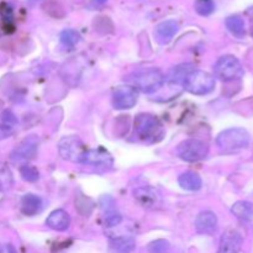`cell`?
<instances>
[{
  "mask_svg": "<svg viewBox=\"0 0 253 253\" xmlns=\"http://www.w3.org/2000/svg\"><path fill=\"white\" fill-rule=\"evenodd\" d=\"M251 136L242 127H232L222 131L216 138V145L222 152L234 153L244 150L250 145Z\"/></svg>",
  "mask_w": 253,
  "mask_h": 253,
  "instance_id": "cell-1",
  "label": "cell"
},
{
  "mask_svg": "<svg viewBox=\"0 0 253 253\" xmlns=\"http://www.w3.org/2000/svg\"><path fill=\"white\" fill-rule=\"evenodd\" d=\"M135 132L145 142H157L165 135L161 121L151 114H138L135 119Z\"/></svg>",
  "mask_w": 253,
  "mask_h": 253,
  "instance_id": "cell-2",
  "label": "cell"
},
{
  "mask_svg": "<svg viewBox=\"0 0 253 253\" xmlns=\"http://www.w3.org/2000/svg\"><path fill=\"white\" fill-rule=\"evenodd\" d=\"M130 81L143 93H155L162 88L165 83V76L157 68H145L135 72Z\"/></svg>",
  "mask_w": 253,
  "mask_h": 253,
  "instance_id": "cell-3",
  "label": "cell"
},
{
  "mask_svg": "<svg viewBox=\"0 0 253 253\" xmlns=\"http://www.w3.org/2000/svg\"><path fill=\"white\" fill-rule=\"evenodd\" d=\"M183 84L189 93L195 94V95H205L214 90L215 79L208 72L194 69L188 74Z\"/></svg>",
  "mask_w": 253,
  "mask_h": 253,
  "instance_id": "cell-4",
  "label": "cell"
},
{
  "mask_svg": "<svg viewBox=\"0 0 253 253\" xmlns=\"http://www.w3.org/2000/svg\"><path fill=\"white\" fill-rule=\"evenodd\" d=\"M88 148L78 136H66L58 142V152L63 160L73 163H83Z\"/></svg>",
  "mask_w": 253,
  "mask_h": 253,
  "instance_id": "cell-5",
  "label": "cell"
},
{
  "mask_svg": "<svg viewBox=\"0 0 253 253\" xmlns=\"http://www.w3.org/2000/svg\"><path fill=\"white\" fill-rule=\"evenodd\" d=\"M214 73L216 78L222 82H231L240 79L244 76V68L239 59L235 56H222L217 59L214 67Z\"/></svg>",
  "mask_w": 253,
  "mask_h": 253,
  "instance_id": "cell-6",
  "label": "cell"
},
{
  "mask_svg": "<svg viewBox=\"0 0 253 253\" xmlns=\"http://www.w3.org/2000/svg\"><path fill=\"white\" fill-rule=\"evenodd\" d=\"M209 153V147L203 141L197 138H189L183 141L177 147V155L185 162H198L204 160Z\"/></svg>",
  "mask_w": 253,
  "mask_h": 253,
  "instance_id": "cell-7",
  "label": "cell"
},
{
  "mask_svg": "<svg viewBox=\"0 0 253 253\" xmlns=\"http://www.w3.org/2000/svg\"><path fill=\"white\" fill-rule=\"evenodd\" d=\"M40 138L36 135L27 136L10 153V160L14 163H26L36 156L39 150Z\"/></svg>",
  "mask_w": 253,
  "mask_h": 253,
  "instance_id": "cell-8",
  "label": "cell"
},
{
  "mask_svg": "<svg viewBox=\"0 0 253 253\" xmlns=\"http://www.w3.org/2000/svg\"><path fill=\"white\" fill-rule=\"evenodd\" d=\"M138 93L135 88L130 85L119 86L113 95V105L119 110H125L131 109L137 103Z\"/></svg>",
  "mask_w": 253,
  "mask_h": 253,
  "instance_id": "cell-9",
  "label": "cell"
},
{
  "mask_svg": "<svg viewBox=\"0 0 253 253\" xmlns=\"http://www.w3.org/2000/svg\"><path fill=\"white\" fill-rule=\"evenodd\" d=\"M133 197L146 209H158L162 205V195L152 187H140L133 190Z\"/></svg>",
  "mask_w": 253,
  "mask_h": 253,
  "instance_id": "cell-10",
  "label": "cell"
},
{
  "mask_svg": "<svg viewBox=\"0 0 253 253\" xmlns=\"http://www.w3.org/2000/svg\"><path fill=\"white\" fill-rule=\"evenodd\" d=\"M244 244V237L236 230H227L222 234L217 253H239Z\"/></svg>",
  "mask_w": 253,
  "mask_h": 253,
  "instance_id": "cell-11",
  "label": "cell"
},
{
  "mask_svg": "<svg viewBox=\"0 0 253 253\" xmlns=\"http://www.w3.org/2000/svg\"><path fill=\"white\" fill-rule=\"evenodd\" d=\"M100 207L104 212V222H105L106 227H114L118 226L121 221H123V216L120 212L116 210L115 203L110 197H103L100 199Z\"/></svg>",
  "mask_w": 253,
  "mask_h": 253,
  "instance_id": "cell-12",
  "label": "cell"
},
{
  "mask_svg": "<svg viewBox=\"0 0 253 253\" xmlns=\"http://www.w3.org/2000/svg\"><path fill=\"white\" fill-rule=\"evenodd\" d=\"M179 30V25L175 20H166L157 25L155 30V39L158 43L166 44L172 41Z\"/></svg>",
  "mask_w": 253,
  "mask_h": 253,
  "instance_id": "cell-13",
  "label": "cell"
},
{
  "mask_svg": "<svg viewBox=\"0 0 253 253\" xmlns=\"http://www.w3.org/2000/svg\"><path fill=\"white\" fill-rule=\"evenodd\" d=\"M46 225L54 231H66L71 226V216L63 209L54 210L47 217Z\"/></svg>",
  "mask_w": 253,
  "mask_h": 253,
  "instance_id": "cell-14",
  "label": "cell"
},
{
  "mask_svg": "<svg viewBox=\"0 0 253 253\" xmlns=\"http://www.w3.org/2000/svg\"><path fill=\"white\" fill-rule=\"evenodd\" d=\"M216 226L217 217L212 211H202L195 219V229L199 234H212Z\"/></svg>",
  "mask_w": 253,
  "mask_h": 253,
  "instance_id": "cell-15",
  "label": "cell"
},
{
  "mask_svg": "<svg viewBox=\"0 0 253 253\" xmlns=\"http://www.w3.org/2000/svg\"><path fill=\"white\" fill-rule=\"evenodd\" d=\"M83 163L94 166H103V167H111L114 163V160L106 151L98 148V150L86 151Z\"/></svg>",
  "mask_w": 253,
  "mask_h": 253,
  "instance_id": "cell-16",
  "label": "cell"
},
{
  "mask_svg": "<svg viewBox=\"0 0 253 253\" xmlns=\"http://www.w3.org/2000/svg\"><path fill=\"white\" fill-rule=\"evenodd\" d=\"M43 208V203L40 197L35 194H26L21 199V211L26 216H35L40 214Z\"/></svg>",
  "mask_w": 253,
  "mask_h": 253,
  "instance_id": "cell-17",
  "label": "cell"
},
{
  "mask_svg": "<svg viewBox=\"0 0 253 253\" xmlns=\"http://www.w3.org/2000/svg\"><path fill=\"white\" fill-rule=\"evenodd\" d=\"M135 240L131 236H120L111 239L108 253H131L135 250Z\"/></svg>",
  "mask_w": 253,
  "mask_h": 253,
  "instance_id": "cell-18",
  "label": "cell"
},
{
  "mask_svg": "<svg viewBox=\"0 0 253 253\" xmlns=\"http://www.w3.org/2000/svg\"><path fill=\"white\" fill-rule=\"evenodd\" d=\"M178 182H179V185L183 189L190 190V192H197L202 188L203 184L202 177L198 173L192 172V170L180 174L179 178H178Z\"/></svg>",
  "mask_w": 253,
  "mask_h": 253,
  "instance_id": "cell-19",
  "label": "cell"
},
{
  "mask_svg": "<svg viewBox=\"0 0 253 253\" xmlns=\"http://www.w3.org/2000/svg\"><path fill=\"white\" fill-rule=\"evenodd\" d=\"M17 119L10 110H5L1 114V123H0V140L10 137L15 132V125Z\"/></svg>",
  "mask_w": 253,
  "mask_h": 253,
  "instance_id": "cell-20",
  "label": "cell"
},
{
  "mask_svg": "<svg viewBox=\"0 0 253 253\" xmlns=\"http://www.w3.org/2000/svg\"><path fill=\"white\" fill-rule=\"evenodd\" d=\"M231 211L237 219L242 221H251L253 220V203L245 202V200L235 203L234 207L231 208Z\"/></svg>",
  "mask_w": 253,
  "mask_h": 253,
  "instance_id": "cell-21",
  "label": "cell"
},
{
  "mask_svg": "<svg viewBox=\"0 0 253 253\" xmlns=\"http://www.w3.org/2000/svg\"><path fill=\"white\" fill-rule=\"evenodd\" d=\"M226 27L235 37L242 39L246 35V26L245 20L240 15H232L226 19Z\"/></svg>",
  "mask_w": 253,
  "mask_h": 253,
  "instance_id": "cell-22",
  "label": "cell"
},
{
  "mask_svg": "<svg viewBox=\"0 0 253 253\" xmlns=\"http://www.w3.org/2000/svg\"><path fill=\"white\" fill-rule=\"evenodd\" d=\"M14 185V175L4 163H0V192H6Z\"/></svg>",
  "mask_w": 253,
  "mask_h": 253,
  "instance_id": "cell-23",
  "label": "cell"
},
{
  "mask_svg": "<svg viewBox=\"0 0 253 253\" xmlns=\"http://www.w3.org/2000/svg\"><path fill=\"white\" fill-rule=\"evenodd\" d=\"M81 35L76 30H64L61 34V42L63 43V46L68 47V48H73L74 46H77L81 42Z\"/></svg>",
  "mask_w": 253,
  "mask_h": 253,
  "instance_id": "cell-24",
  "label": "cell"
},
{
  "mask_svg": "<svg viewBox=\"0 0 253 253\" xmlns=\"http://www.w3.org/2000/svg\"><path fill=\"white\" fill-rule=\"evenodd\" d=\"M193 71H194V68H193L192 64H182V66L175 67L173 69L172 74H170V81L177 84L180 83V82H184L188 74Z\"/></svg>",
  "mask_w": 253,
  "mask_h": 253,
  "instance_id": "cell-25",
  "label": "cell"
},
{
  "mask_svg": "<svg viewBox=\"0 0 253 253\" xmlns=\"http://www.w3.org/2000/svg\"><path fill=\"white\" fill-rule=\"evenodd\" d=\"M195 11L202 16H209L215 10V4L212 0H197L195 1Z\"/></svg>",
  "mask_w": 253,
  "mask_h": 253,
  "instance_id": "cell-26",
  "label": "cell"
},
{
  "mask_svg": "<svg viewBox=\"0 0 253 253\" xmlns=\"http://www.w3.org/2000/svg\"><path fill=\"white\" fill-rule=\"evenodd\" d=\"M20 173H21L22 178H24L25 180H27V182H36L40 178L39 170L35 167H32V166H24V167L20 169Z\"/></svg>",
  "mask_w": 253,
  "mask_h": 253,
  "instance_id": "cell-27",
  "label": "cell"
},
{
  "mask_svg": "<svg viewBox=\"0 0 253 253\" xmlns=\"http://www.w3.org/2000/svg\"><path fill=\"white\" fill-rule=\"evenodd\" d=\"M150 253H168L169 251V244L165 240H158V241L152 242L148 247Z\"/></svg>",
  "mask_w": 253,
  "mask_h": 253,
  "instance_id": "cell-28",
  "label": "cell"
},
{
  "mask_svg": "<svg viewBox=\"0 0 253 253\" xmlns=\"http://www.w3.org/2000/svg\"><path fill=\"white\" fill-rule=\"evenodd\" d=\"M106 1H108V0H90V5L93 7H98L105 4Z\"/></svg>",
  "mask_w": 253,
  "mask_h": 253,
  "instance_id": "cell-29",
  "label": "cell"
}]
</instances>
